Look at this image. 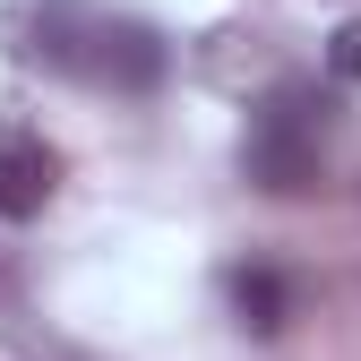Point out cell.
Masks as SVG:
<instances>
[{
    "mask_svg": "<svg viewBox=\"0 0 361 361\" xmlns=\"http://www.w3.org/2000/svg\"><path fill=\"white\" fill-rule=\"evenodd\" d=\"M327 129H336V104L319 95V86H301V78L276 86V95L258 104V121H250V147H241L250 180L276 190V198L319 190L327 180Z\"/></svg>",
    "mask_w": 361,
    "mask_h": 361,
    "instance_id": "2",
    "label": "cell"
},
{
    "mask_svg": "<svg viewBox=\"0 0 361 361\" xmlns=\"http://www.w3.org/2000/svg\"><path fill=\"white\" fill-rule=\"evenodd\" d=\"M18 52L52 78H78V86H112V95H147L164 78V35L138 26V18H112V9H86V0H35L26 18V43Z\"/></svg>",
    "mask_w": 361,
    "mask_h": 361,
    "instance_id": "1",
    "label": "cell"
},
{
    "mask_svg": "<svg viewBox=\"0 0 361 361\" xmlns=\"http://www.w3.org/2000/svg\"><path fill=\"white\" fill-rule=\"evenodd\" d=\"M233 319L250 336H276L293 319V284L276 276V267H233Z\"/></svg>",
    "mask_w": 361,
    "mask_h": 361,
    "instance_id": "4",
    "label": "cell"
},
{
    "mask_svg": "<svg viewBox=\"0 0 361 361\" xmlns=\"http://www.w3.org/2000/svg\"><path fill=\"white\" fill-rule=\"evenodd\" d=\"M327 69H336L344 86H361V18H344V26L327 35Z\"/></svg>",
    "mask_w": 361,
    "mask_h": 361,
    "instance_id": "5",
    "label": "cell"
},
{
    "mask_svg": "<svg viewBox=\"0 0 361 361\" xmlns=\"http://www.w3.org/2000/svg\"><path fill=\"white\" fill-rule=\"evenodd\" d=\"M52 190H61V155L43 138H26V129H0V224L43 215Z\"/></svg>",
    "mask_w": 361,
    "mask_h": 361,
    "instance_id": "3",
    "label": "cell"
}]
</instances>
